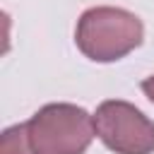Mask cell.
<instances>
[{"mask_svg": "<svg viewBox=\"0 0 154 154\" xmlns=\"http://www.w3.org/2000/svg\"><path fill=\"white\" fill-rule=\"evenodd\" d=\"M142 38L144 26L140 17L111 5L84 10L75 29L77 48L94 63H116L132 53L142 43Z\"/></svg>", "mask_w": 154, "mask_h": 154, "instance_id": "1", "label": "cell"}, {"mask_svg": "<svg viewBox=\"0 0 154 154\" xmlns=\"http://www.w3.org/2000/svg\"><path fill=\"white\" fill-rule=\"evenodd\" d=\"M26 142L31 154H84L91 144L94 116L75 103H46L26 123Z\"/></svg>", "mask_w": 154, "mask_h": 154, "instance_id": "2", "label": "cell"}, {"mask_svg": "<svg viewBox=\"0 0 154 154\" xmlns=\"http://www.w3.org/2000/svg\"><path fill=\"white\" fill-rule=\"evenodd\" d=\"M94 130L116 154H154V123L128 101L108 99L99 103Z\"/></svg>", "mask_w": 154, "mask_h": 154, "instance_id": "3", "label": "cell"}, {"mask_svg": "<svg viewBox=\"0 0 154 154\" xmlns=\"http://www.w3.org/2000/svg\"><path fill=\"white\" fill-rule=\"evenodd\" d=\"M0 154H31L29 142H26V130L24 123L10 125L0 135Z\"/></svg>", "mask_w": 154, "mask_h": 154, "instance_id": "4", "label": "cell"}, {"mask_svg": "<svg viewBox=\"0 0 154 154\" xmlns=\"http://www.w3.org/2000/svg\"><path fill=\"white\" fill-rule=\"evenodd\" d=\"M142 91H144V96L154 103V75H149L147 79H142Z\"/></svg>", "mask_w": 154, "mask_h": 154, "instance_id": "5", "label": "cell"}]
</instances>
